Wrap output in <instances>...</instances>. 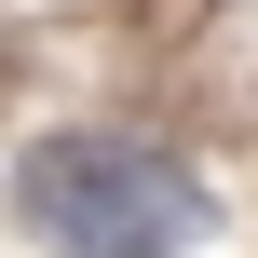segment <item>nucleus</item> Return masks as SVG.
I'll return each mask as SVG.
<instances>
[{
    "mask_svg": "<svg viewBox=\"0 0 258 258\" xmlns=\"http://www.w3.org/2000/svg\"><path fill=\"white\" fill-rule=\"evenodd\" d=\"M14 204H27V231L54 258H190L218 231L204 177L177 150H150V136H54V150H27Z\"/></svg>",
    "mask_w": 258,
    "mask_h": 258,
    "instance_id": "nucleus-1",
    "label": "nucleus"
}]
</instances>
